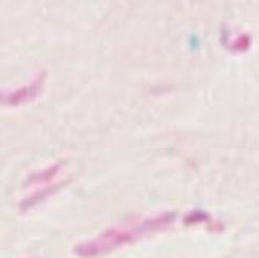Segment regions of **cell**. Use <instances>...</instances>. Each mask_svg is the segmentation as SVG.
Listing matches in <instances>:
<instances>
[{"mask_svg": "<svg viewBox=\"0 0 259 258\" xmlns=\"http://www.w3.org/2000/svg\"><path fill=\"white\" fill-rule=\"evenodd\" d=\"M42 81L43 79L39 77L37 78L36 82H32L30 85L26 86L25 89L14 92L9 97H5L4 103L8 105H17L30 101V100L37 97V95L41 91Z\"/></svg>", "mask_w": 259, "mask_h": 258, "instance_id": "7a4b0ae2", "label": "cell"}, {"mask_svg": "<svg viewBox=\"0 0 259 258\" xmlns=\"http://www.w3.org/2000/svg\"><path fill=\"white\" fill-rule=\"evenodd\" d=\"M174 221L175 214L166 212L138 224L110 228L91 240L80 242L75 247V253L81 258H96L132 243L147 234L161 231Z\"/></svg>", "mask_w": 259, "mask_h": 258, "instance_id": "6da1fadb", "label": "cell"}, {"mask_svg": "<svg viewBox=\"0 0 259 258\" xmlns=\"http://www.w3.org/2000/svg\"><path fill=\"white\" fill-rule=\"evenodd\" d=\"M251 45H252L251 37L247 34H243L235 39V41L233 42L232 49H234L236 52L241 53V52L248 51L250 49Z\"/></svg>", "mask_w": 259, "mask_h": 258, "instance_id": "3957f363", "label": "cell"}]
</instances>
